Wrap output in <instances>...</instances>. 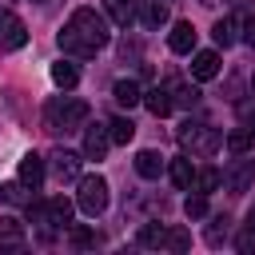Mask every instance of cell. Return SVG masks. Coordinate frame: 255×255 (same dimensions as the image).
Here are the masks:
<instances>
[{"instance_id":"obj_2","label":"cell","mask_w":255,"mask_h":255,"mask_svg":"<svg viewBox=\"0 0 255 255\" xmlns=\"http://www.w3.org/2000/svg\"><path fill=\"white\" fill-rule=\"evenodd\" d=\"M84 120H88V104H84V100L56 96V100H48V108H44V128H48V131H76V128H84Z\"/></svg>"},{"instance_id":"obj_16","label":"cell","mask_w":255,"mask_h":255,"mask_svg":"<svg viewBox=\"0 0 255 255\" xmlns=\"http://www.w3.org/2000/svg\"><path fill=\"white\" fill-rule=\"evenodd\" d=\"M52 84H56V88H64V92H72V88L80 84L76 64H72V60H56V64H52Z\"/></svg>"},{"instance_id":"obj_19","label":"cell","mask_w":255,"mask_h":255,"mask_svg":"<svg viewBox=\"0 0 255 255\" xmlns=\"http://www.w3.org/2000/svg\"><path fill=\"white\" fill-rule=\"evenodd\" d=\"M219 183H223V171L219 167H199L195 171V191L211 195V191H219Z\"/></svg>"},{"instance_id":"obj_3","label":"cell","mask_w":255,"mask_h":255,"mask_svg":"<svg viewBox=\"0 0 255 255\" xmlns=\"http://www.w3.org/2000/svg\"><path fill=\"white\" fill-rule=\"evenodd\" d=\"M84 215H104L108 211V179L104 175H80V195H76Z\"/></svg>"},{"instance_id":"obj_13","label":"cell","mask_w":255,"mask_h":255,"mask_svg":"<svg viewBox=\"0 0 255 255\" xmlns=\"http://www.w3.org/2000/svg\"><path fill=\"white\" fill-rule=\"evenodd\" d=\"M44 175H48V167H44V155H36V151H28L24 159H20V179L36 191L40 183H44Z\"/></svg>"},{"instance_id":"obj_18","label":"cell","mask_w":255,"mask_h":255,"mask_svg":"<svg viewBox=\"0 0 255 255\" xmlns=\"http://www.w3.org/2000/svg\"><path fill=\"white\" fill-rule=\"evenodd\" d=\"M143 104L151 116H167L175 100H171V88H151V92H143Z\"/></svg>"},{"instance_id":"obj_32","label":"cell","mask_w":255,"mask_h":255,"mask_svg":"<svg viewBox=\"0 0 255 255\" xmlns=\"http://www.w3.org/2000/svg\"><path fill=\"white\" fill-rule=\"evenodd\" d=\"M243 135H247V143L255 147V120H247V124H243Z\"/></svg>"},{"instance_id":"obj_27","label":"cell","mask_w":255,"mask_h":255,"mask_svg":"<svg viewBox=\"0 0 255 255\" xmlns=\"http://www.w3.org/2000/svg\"><path fill=\"white\" fill-rule=\"evenodd\" d=\"M24 187H28L24 179H20V183H4V187H0V195H4L8 203H32V195H24Z\"/></svg>"},{"instance_id":"obj_11","label":"cell","mask_w":255,"mask_h":255,"mask_svg":"<svg viewBox=\"0 0 255 255\" xmlns=\"http://www.w3.org/2000/svg\"><path fill=\"white\" fill-rule=\"evenodd\" d=\"M104 16L120 28H128L135 16H139V0H104Z\"/></svg>"},{"instance_id":"obj_24","label":"cell","mask_w":255,"mask_h":255,"mask_svg":"<svg viewBox=\"0 0 255 255\" xmlns=\"http://www.w3.org/2000/svg\"><path fill=\"white\" fill-rule=\"evenodd\" d=\"M163 247H167V251H187V247H191V235H187L183 227H167Z\"/></svg>"},{"instance_id":"obj_4","label":"cell","mask_w":255,"mask_h":255,"mask_svg":"<svg viewBox=\"0 0 255 255\" xmlns=\"http://www.w3.org/2000/svg\"><path fill=\"white\" fill-rule=\"evenodd\" d=\"M179 143L191 147V151H199V155H211V151L223 143V135H219L215 128H207V124H183V128H179Z\"/></svg>"},{"instance_id":"obj_26","label":"cell","mask_w":255,"mask_h":255,"mask_svg":"<svg viewBox=\"0 0 255 255\" xmlns=\"http://www.w3.org/2000/svg\"><path fill=\"white\" fill-rule=\"evenodd\" d=\"M227 223H231L227 215H223V219H211V227H207V243H211V247H219V243L227 239V231H231Z\"/></svg>"},{"instance_id":"obj_17","label":"cell","mask_w":255,"mask_h":255,"mask_svg":"<svg viewBox=\"0 0 255 255\" xmlns=\"http://www.w3.org/2000/svg\"><path fill=\"white\" fill-rule=\"evenodd\" d=\"M112 100H116L120 108H135V104L143 100V92H139V84H135V80H120V84L112 88Z\"/></svg>"},{"instance_id":"obj_5","label":"cell","mask_w":255,"mask_h":255,"mask_svg":"<svg viewBox=\"0 0 255 255\" xmlns=\"http://www.w3.org/2000/svg\"><path fill=\"white\" fill-rule=\"evenodd\" d=\"M24 44H28V28H24V20H20L16 12L0 8V52H16V48H24Z\"/></svg>"},{"instance_id":"obj_23","label":"cell","mask_w":255,"mask_h":255,"mask_svg":"<svg viewBox=\"0 0 255 255\" xmlns=\"http://www.w3.org/2000/svg\"><path fill=\"white\" fill-rule=\"evenodd\" d=\"M163 235H167L163 223H143V227H139V243H143V247H163Z\"/></svg>"},{"instance_id":"obj_15","label":"cell","mask_w":255,"mask_h":255,"mask_svg":"<svg viewBox=\"0 0 255 255\" xmlns=\"http://www.w3.org/2000/svg\"><path fill=\"white\" fill-rule=\"evenodd\" d=\"M0 247H8V251L24 247V227H20V219H12V215H0Z\"/></svg>"},{"instance_id":"obj_25","label":"cell","mask_w":255,"mask_h":255,"mask_svg":"<svg viewBox=\"0 0 255 255\" xmlns=\"http://www.w3.org/2000/svg\"><path fill=\"white\" fill-rule=\"evenodd\" d=\"M183 211H187V219H203V215H207V195H203V191L187 195V199H183Z\"/></svg>"},{"instance_id":"obj_33","label":"cell","mask_w":255,"mask_h":255,"mask_svg":"<svg viewBox=\"0 0 255 255\" xmlns=\"http://www.w3.org/2000/svg\"><path fill=\"white\" fill-rule=\"evenodd\" d=\"M251 92H255V76H251Z\"/></svg>"},{"instance_id":"obj_1","label":"cell","mask_w":255,"mask_h":255,"mask_svg":"<svg viewBox=\"0 0 255 255\" xmlns=\"http://www.w3.org/2000/svg\"><path fill=\"white\" fill-rule=\"evenodd\" d=\"M108 40H112V32H108V16L96 12V8H76V12L64 20L60 36H56L60 52L72 56V60H88V56H96Z\"/></svg>"},{"instance_id":"obj_28","label":"cell","mask_w":255,"mask_h":255,"mask_svg":"<svg viewBox=\"0 0 255 255\" xmlns=\"http://www.w3.org/2000/svg\"><path fill=\"white\" fill-rule=\"evenodd\" d=\"M171 92H175V104H183V108H191V104L199 100V92H195L191 84H171Z\"/></svg>"},{"instance_id":"obj_20","label":"cell","mask_w":255,"mask_h":255,"mask_svg":"<svg viewBox=\"0 0 255 255\" xmlns=\"http://www.w3.org/2000/svg\"><path fill=\"white\" fill-rule=\"evenodd\" d=\"M108 135H112V143H128V139L135 135V124H131L128 116H116V120L108 124Z\"/></svg>"},{"instance_id":"obj_6","label":"cell","mask_w":255,"mask_h":255,"mask_svg":"<svg viewBox=\"0 0 255 255\" xmlns=\"http://www.w3.org/2000/svg\"><path fill=\"white\" fill-rule=\"evenodd\" d=\"M48 159H52V175H56L60 183H68V179H80V167H84V151H68V147H56Z\"/></svg>"},{"instance_id":"obj_9","label":"cell","mask_w":255,"mask_h":255,"mask_svg":"<svg viewBox=\"0 0 255 255\" xmlns=\"http://www.w3.org/2000/svg\"><path fill=\"white\" fill-rule=\"evenodd\" d=\"M112 147L108 128H84V159H104Z\"/></svg>"},{"instance_id":"obj_12","label":"cell","mask_w":255,"mask_h":255,"mask_svg":"<svg viewBox=\"0 0 255 255\" xmlns=\"http://www.w3.org/2000/svg\"><path fill=\"white\" fill-rule=\"evenodd\" d=\"M191 76L195 80H215L219 76V52H191Z\"/></svg>"},{"instance_id":"obj_21","label":"cell","mask_w":255,"mask_h":255,"mask_svg":"<svg viewBox=\"0 0 255 255\" xmlns=\"http://www.w3.org/2000/svg\"><path fill=\"white\" fill-rule=\"evenodd\" d=\"M211 36H215V44H219V48H227V44H235V16H223V20H215V28H211Z\"/></svg>"},{"instance_id":"obj_10","label":"cell","mask_w":255,"mask_h":255,"mask_svg":"<svg viewBox=\"0 0 255 255\" xmlns=\"http://www.w3.org/2000/svg\"><path fill=\"white\" fill-rule=\"evenodd\" d=\"M68 223H72V203L64 195L44 199V227H68Z\"/></svg>"},{"instance_id":"obj_34","label":"cell","mask_w":255,"mask_h":255,"mask_svg":"<svg viewBox=\"0 0 255 255\" xmlns=\"http://www.w3.org/2000/svg\"><path fill=\"white\" fill-rule=\"evenodd\" d=\"M32 4H44V0H32Z\"/></svg>"},{"instance_id":"obj_22","label":"cell","mask_w":255,"mask_h":255,"mask_svg":"<svg viewBox=\"0 0 255 255\" xmlns=\"http://www.w3.org/2000/svg\"><path fill=\"white\" fill-rule=\"evenodd\" d=\"M143 24H147V28L167 24V4H163V0H147V4H143Z\"/></svg>"},{"instance_id":"obj_14","label":"cell","mask_w":255,"mask_h":255,"mask_svg":"<svg viewBox=\"0 0 255 255\" xmlns=\"http://www.w3.org/2000/svg\"><path fill=\"white\" fill-rule=\"evenodd\" d=\"M167 175H171V183H175L179 191H191V187H195V167H191L187 155L171 159V163H167Z\"/></svg>"},{"instance_id":"obj_7","label":"cell","mask_w":255,"mask_h":255,"mask_svg":"<svg viewBox=\"0 0 255 255\" xmlns=\"http://www.w3.org/2000/svg\"><path fill=\"white\" fill-rule=\"evenodd\" d=\"M167 48H171L175 56H191V52H195V28H191V20H175V24H171Z\"/></svg>"},{"instance_id":"obj_30","label":"cell","mask_w":255,"mask_h":255,"mask_svg":"<svg viewBox=\"0 0 255 255\" xmlns=\"http://www.w3.org/2000/svg\"><path fill=\"white\" fill-rule=\"evenodd\" d=\"M235 247H239V251H255V231L247 227V231H243V235L235 239Z\"/></svg>"},{"instance_id":"obj_29","label":"cell","mask_w":255,"mask_h":255,"mask_svg":"<svg viewBox=\"0 0 255 255\" xmlns=\"http://www.w3.org/2000/svg\"><path fill=\"white\" fill-rule=\"evenodd\" d=\"M72 243H76V247H96V243H100V235H96V231H88V227H72Z\"/></svg>"},{"instance_id":"obj_8","label":"cell","mask_w":255,"mask_h":255,"mask_svg":"<svg viewBox=\"0 0 255 255\" xmlns=\"http://www.w3.org/2000/svg\"><path fill=\"white\" fill-rule=\"evenodd\" d=\"M163 171H167V159H163L155 147L135 151V175H143V179H159Z\"/></svg>"},{"instance_id":"obj_31","label":"cell","mask_w":255,"mask_h":255,"mask_svg":"<svg viewBox=\"0 0 255 255\" xmlns=\"http://www.w3.org/2000/svg\"><path fill=\"white\" fill-rule=\"evenodd\" d=\"M243 40H247V44H251V48H255V16H251V20H247V24H243Z\"/></svg>"}]
</instances>
